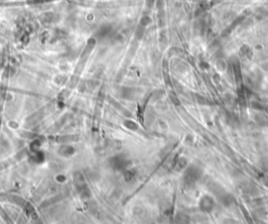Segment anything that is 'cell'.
<instances>
[{
	"label": "cell",
	"instance_id": "1",
	"mask_svg": "<svg viewBox=\"0 0 268 224\" xmlns=\"http://www.w3.org/2000/svg\"><path fill=\"white\" fill-rule=\"evenodd\" d=\"M200 175H201V171H200V169L194 166L190 167L189 170H187V172H185V176H184L185 182L189 184H194L195 181L199 179Z\"/></svg>",
	"mask_w": 268,
	"mask_h": 224
},
{
	"label": "cell",
	"instance_id": "2",
	"mask_svg": "<svg viewBox=\"0 0 268 224\" xmlns=\"http://www.w3.org/2000/svg\"><path fill=\"white\" fill-rule=\"evenodd\" d=\"M214 208V201L211 197L208 196H204L201 200H200V208L205 213H210Z\"/></svg>",
	"mask_w": 268,
	"mask_h": 224
},
{
	"label": "cell",
	"instance_id": "3",
	"mask_svg": "<svg viewBox=\"0 0 268 224\" xmlns=\"http://www.w3.org/2000/svg\"><path fill=\"white\" fill-rule=\"evenodd\" d=\"M220 201L224 204V205H230L234 201H235V198L233 197L230 194H224L223 195H220Z\"/></svg>",
	"mask_w": 268,
	"mask_h": 224
},
{
	"label": "cell",
	"instance_id": "4",
	"mask_svg": "<svg viewBox=\"0 0 268 224\" xmlns=\"http://www.w3.org/2000/svg\"><path fill=\"white\" fill-rule=\"evenodd\" d=\"M197 101H198L199 104H202V105L207 104V103H208V100L207 99V97H204V96H197Z\"/></svg>",
	"mask_w": 268,
	"mask_h": 224
},
{
	"label": "cell",
	"instance_id": "5",
	"mask_svg": "<svg viewBox=\"0 0 268 224\" xmlns=\"http://www.w3.org/2000/svg\"><path fill=\"white\" fill-rule=\"evenodd\" d=\"M150 22H151V19L149 18V17H143L142 20H140V24H142L143 26H146V25H148Z\"/></svg>",
	"mask_w": 268,
	"mask_h": 224
},
{
	"label": "cell",
	"instance_id": "6",
	"mask_svg": "<svg viewBox=\"0 0 268 224\" xmlns=\"http://www.w3.org/2000/svg\"><path fill=\"white\" fill-rule=\"evenodd\" d=\"M142 35H143V29H137V30H136V36L138 38H140L142 37Z\"/></svg>",
	"mask_w": 268,
	"mask_h": 224
},
{
	"label": "cell",
	"instance_id": "7",
	"mask_svg": "<svg viewBox=\"0 0 268 224\" xmlns=\"http://www.w3.org/2000/svg\"><path fill=\"white\" fill-rule=\"evenodd\" d=\"M264 184L268 187V178H266V179H265V180H264Z\"/></svg>",
	"mask_w": 268,
	"mask_h": 224
}]
</instances>
